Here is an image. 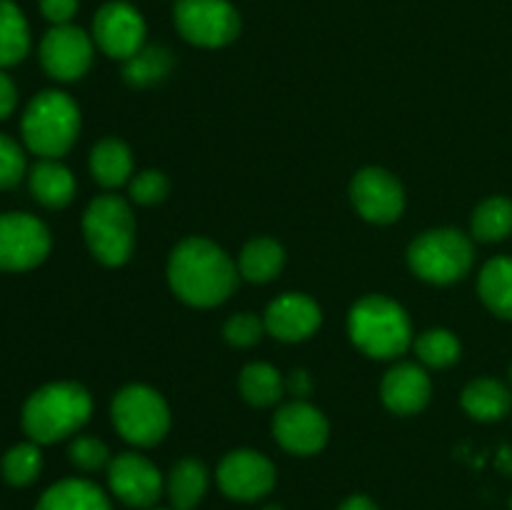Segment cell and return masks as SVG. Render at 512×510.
I'll list each match as a JSON object with an SVG mask.
<instances>
[{
  "label": "cell",
  "instance_id": "7402d4cb",
  "mask_svg": "<svg viewBox=\"0 0 512 510\" xmlns=\"http://www.w3.org/2000/svg\"><path fill=\"white\" fill-rule=\"evenodd\" d=\"M208 493V470L203 463L185 458L168 475V498L173 510H193Z\"/></svg>",
  "mask_w": 512,
  "mask_h": 510
},
{
  "label": "cell",
  "instance_id": "60d3db41",
  "mask_svg": "<svg viewBox=\"0 0 512 510\" xmlns=\"http://www.w3.org/2000/svg\"><path fill=\"white\" fill-rule=\"evenodd\" d=\"M510 510H512V498H510Z\"/></svg>",
  "mask_w": 512,
  "mask_h": 510
},
{
  "label": "cell",
  "instance_id": "8fae6325",
  "mask_svg": "<svg viewBox=\"0 0 512 510\" xmlns=\"http://www.w3.org/2000/svg\"><path fill=\"white\" fill-rule=\"evenodd\" d=\"M93 40L108 58L128 60L145 45V20L125 0H110L95 13Z\"/></svg>",
  "mask_w": 512,
  "mask_h": 510
},
{
  "label": "cell",
  "instance_id": "5b68a950",
  "mask_svg": "<svg viewBox=\"0 0 512 510\" xmlns=\"http://www.w3.org/2000/svg\"><path fill=\"white\" fill-rule=\"evenodd\" d=\"M83 235L103 265L128 263L135 248L133 210L118 195H98L83 215Z\"/></svg>",
  "mask_w": 512,
  "mask_h": 510
},
{
  "label": "cell",
  "instance_id": "ba28073f",
  "mask_svg": "<svg viewBox=\"0 0 512 510\" xmlns=\"http://www.w3.org/2000/svg\"><path fill=\"white\" fill-rule=\"evenodd\" d=\"M173 20L178 33L198 48H223L240 33V15L228 0H178Z\"/></svg>",
  "mask_w": 512,
  "mask_h": 510
},
{
  "label": "cell",
  "instance_id": "8992f818",
  "mask_svg": "<svg viewBox=\"0 0 512 510\" xmlns=\"http://www.w3.org/2000/svg\"><path fill=\"white\" fill-rule=\"evenodd\" d=\"M473 240L453 228L428 230L408 250V263L418 278L435 285H450L473 268Z\"/></svg>",
  "mask_w": 512,
  "mask_h": 510
},
{
  "label": "cell",
  "instance_id": "d4e9b609",
  "mask_svg": "<svg viewBox=\"0 0 512 510\" xmlns=\"http://www.w3.org/2000/svg\"><path fill=\"white\" fill-rule=\"evenodd\" d=\"M285 250L278 240L255 238L240 253V275L250 283H270L283 270Z\"/></svg>",
  "mask_w": 512,
  "mask_h": 510
},
{
  "label": "cell",
  "instance_id": "b9f144b4",
  "mask_svg": "<svg viewBox=\"0 0 512 510\" xmlns=\"http://www.w3.org/2000/svg\"><path fill=\"white\" fill-rule=\"evenodd\" d=\"M148 510H153V508H148Z\"/></svg>",
  "mask_w": 512,
  "mask_h": 510
},
{
  "label": "cell",
  "instance_id": "603a6c76",
  "mask_svg": "<svg viewBox=\"0 0 512 510\" xmlns=\"http://www.w3.org/2000/svg\"><path fill=\"white\" fill-rule=\"evenodd\" d=\"M478 293L490 313L512 320V258H493L480 270Z\"/></svg>",
  "mask_w": 512,
  "mask_h": 510
},
{
  "label": "cell",
  "instance_id": "d590c367",
  "mask_svg": "<svg viewBox=\"0 0 512 510\" xmlns=\"http://www.w3.org/2000/svg\"><path fill=\"white\" fill-rule=\"evenodd\" d=\"M18 105V88H15L13 78L0 68V120L10 118Z\"/></svg>",
  "mask_w": 512,
  "mask_h": 510
},
{
  "label": "cell",
  "instance_id": "52a82bcc",
  "mask_svg": "<svg viewBox=\"0 0 512 510\" xmlns=\"http://www.w3.org/2000/svg\"><path fill=\"white\" fill-rule=\"evenodd\" d=\"M113 425L128 443L150 448L170 430V410L163 395L148 385H128L110 405Z\"/></svg>",
  "mask_w": 512,
  "mask_h": 510
},
{
  "label": "cell",
  "instance_id": "d6986e66",
  "mask_svg": "<svg viewBox=\"0 0 512 510\" xmlns=\"http://www.w3.org/2000/svg\"><path fill=\"white\" fill-rule=\"evenodd\" d=\"M35 510H113L108 495L90 480L68 478L50 485Z\"/></svg>",
  "mask_w": 512,
  "mask_h": 510
},
{
  "label": "cell",
  "instance_id": "f1b7e54d",
  "mask_svg": "<svg viewBox=\"0 0 512 510\" xmlns=\"http://www.w3.org/2000/svg\"><path fill=\"white\" fill-rule=\"evenodd\" d=\"M3 470L5 483L15 485V488H25V485L35 483L43 470V453H40V445L28 440V443H18L3 455Z\"/></svg>",
  "mask_w": 512,
  "mask_h": 510
},
{
  "label": "cell",
  "instance_id": "5bb4252c",
  "mask_svg": "<svg viewBox=\"0 0 512 510\" xmlns=\"http://www.w3.org/2000/svg\"><path fill=\"white\" fill-rule=\"evenodd\" d=\"M218 485L233 500H258L275 485V465L258 450H233L218 468Z\"/></svg>",
  "mask_w": 512,
  "mask_h": 510
},
{
  "label": "cell",
  "instance_id": "7c38bea8",
  "mask_svg": "<svg viewBox=\"0 0 512 510\" xmlns=\"http://www.w3.org/2000/svg\"><path fill=\"white\" fill-rule=\"evenodd\" d=\"M350 200L355 210L370 223H393L405 210L403 185L383 168H365L350 183Z\"/></svg>",
  "mask_w": 512,
  "mask_h": 510
},
{
  "label": "cell",
  "instance_id": "44dd1931",
  "mask_svg": "<svg viewBox=\"0 0 512 510\" xmlns=\"http://www.w3.org/2000/svg\"><path fill=\"white\" fill-rule=\"evenodd\" d=\"M463 408L470 418L480 423H493V420L505 418L512 408V393L508 385L495 378L473 380L463 390Z\"/></svg>",
  "mask_w": 512,
  "mask_h": 510
},
{
  "label": "cell",
  "instance_id": "836d02e7",
  "mask_svg": "<svg viewBox=\"0 0 512 510\" xmlns=\"http://www.w3.org/2000/svg\"><path fill=\"white\" fill-rule=\"evenodd\" d=\"M25 175V153L13 138L0 133V190L15 188Z\"/></svg>",
  "mask_w": 512,
  "mask_h": 510
},
{
  "label": "cell",
  "instance_id": "cb8c5ba5",
  "mask_svg": "<svg viewBox=\"0 0 512 510\" xmlns=\"http://www.w3.org/2000/svg\"><path fill=\"white\" fill-rule=\"evenodd\" d=\"M30 50V28L13 0H0V68L18 65Z\"/></svg>",
  "mask_w": 512,
  "mask_h": 510
},
{
  "label": "cell",
  "instance_id": "3957f363",
  "mask_svg": "<svg viewBox=\"0 0 512 510\" xmlns=\"http://www.w3.org/2000/svg\"><path fill=\"white\" fill-rule=\"evenodd\" d=\"M348 333L365 355L380 360L398 358L413 343V325L408 313L403 305L385 295H365L353 305Z\"/></svg>",
  "mask_w": 512,
  "mask_h": 510
},
{
  "label": "cell",
  "instance_id": "e0dca14e",
  "mask_svg": "<svg viewBox=\"0 0 512 510\" xmlns=\"http://www.w3.org/2000/svg\"><path fill=\"white\" fill-rule=\"evenodd\" d=\"M430 390L433 385H430L425 368H420L418 363H398L383 378L380 393H383V403L393 413L413 415L428 405Z\"/></svg>",
  "mask_w": 512,
  "mask_h": 510
},
{
  "label": "cell",
  "instance_id": "ab89813d",
  "mask_svg": "<svg viewBox=\"0 0 512 510\" xmlns=\"http://www.w3.org/2000/svg\"><path fill=\"white\" fill-rule=\"evenodd\" d=\"M510 380H512V365H510Z\"/></svg>",
  "mask_w": 512,
  "mask_h": 510
},
{
  "label": "cell",
  "instance_id": "9c48e42d",
  "mask_svg": "<svg viewBox=\"0 0 512 510\" xmlns=\"http://www.w3.org/2000/svg\"><path fill=\"white\" fill-rule=\"evenodd\" d=\"M50 230L30 213H0V270L23 273L50 255Z\"/></svg>",
  "mask_w": 512,
  "mask_h": 510
},
{
  "label": "cell",
  "instance_id": "f35d334b",
  "mask_svg": "<svg viewBox=\"0 0 512 510\" xmlns=\"http://www.w3.org/2000/svg\"><path fill=\"white\" fill-rule=\"evenodd\" d=\"M263 510H283V508H280V505H268V508H263Z\"/></svg>",
  "mask_w": 512,
  "mask_h": 510
},
{
  "label": "cell",
  "instance_id": "484cf974",
  "mask_svg": "<svg viewBox=\"0 0 512 510\" xmlns=\"http://www.w3.org/2000/svg\"><path fill=\"white\" fill-rule=\"evenodd\" d=\"M170 70H173V55H170L168 48L143 45L133 58L125 60L123 78L133 88H150V85L168 78Z\"/></svg>",
  "mask_w": 512,
  "mask_h": 510
},
{
  "label": "cell",
  "instance_id": "e575fe53",
  "mask_svg": "<svg viewBox=\"0 0 512 510\" xmlns=\"http://www.w3.org/2000/svg\"><path fill=\"white\" fill-rule=\"evenodd\" d=\"M40 13L53 25H68L78 13V0H40Z\"/></svg>",
  "mask_w": 512,
  "mask_h": 510
},
{
  "label": "cell",
  "instance_id": "4316f807",
  "mask_svg": "<svg viewBox=\"0 0 512 510\" xmlns=\"http://www.w3.org/2000/svg\"><path fill=\"white\" fill-rule=\"evenodd\" d=\"M285 383L278 370L268 363H250L240 373V393L255 408L275 405L283 395Z\"/></svg>",
  "mask_w": 512,
  "mask_h": 510
},
{
  "label": "cell",
  "instance_id": "30bf717a",
  "mask_svg": "<svg viewBox=\"0 0 512 510\" xmlns=\"http://www.w3.org/2000/svg\"><path fill=\"white\" fill-rule=\"evenodd\" d=\"M93 35L78 25H53L40 40V63L50 78L73 83L93 65Z\"/></svg>",
  "mask_w": 512,
  "mask_h": 510
},
{
  "label": "cell",
  "instance_id": "4dcf8cb0",
  "mask_svg": "<svg viewBox=\"0 0 512 510\" xmlns=\"http://www.w3.org/2000/svg\"><path fill=\"white\" fill-rule=\"evenodd\" d=\"M68 455L70 460H73L75 468L85 470V473H95V470L105 468V465H110V460H113L110 458L108 445L98 438H88V435L75 438L73 443H70Z\"/></svg>",
  "mask_w": 512,
  "mask_h": 510
},
{
  "label": "cell",
  "instance_id": "ffe728a7",
  "mask_svg": "<svg viewBox=\"0 0 512 510\" xmlns=\"http://www.w3.org/2000/svg\"><path fill=\"white\" fill-rule=\"evenodd\" d=\"M90 173L103 188H120L133 178V153L118 138H105L90 153Z\"/></svg>",
  "mask_w": 512,
  "mask_h": 510
},
{
  "label": "cell",
  "instance_id": "ac0fdd59",
  "mask_svg": "<svg viewBox=\"0 0 512 510\" xmlns=\"http://www.w3.org/2000/svg\"><path fill=\"white\" fill-rule=\"evenodd\" d=\"M28 185L33 198L45 208H65L75 198V178L60 160L40 158L30 168Z\"/></svg>",
  "mask_w": 512,
  "mask_h": 510
},
{
  "label": "cell",
  "instance_id": "6da1fadb",
  "mask_svg": "<svg viewBox=\"0 0 512 510\" xmlns=\"http://www.w3.org/2000/svg\"><path fill=\"white\" fill-rule=\"evenodd\" d=\"M173 293L195 308H215L233 295L238 268L223 248L205 238H188L175 245L168 263Z\"/></svg>",
  "mask_w": 512,
  "mask_h": 510
},
{
  "label": "cell",
  "instance_id": "4fadbf2b",
  "mask_svg": "<svg viewBox=\"0 0 512 510\" xmlns=\"http://www.w3.org/2000/svg\"><path fill=\"white\" fill-rule=\"evenodd\" d=\"M108 483L115 498L138 510L153 508L163 493L160 470L138 453H123L110 460Z\"/></svg>",
  "mask_w": 512,
  "mask_h": 510
},
{
  "label": "cell",
  "instance_id": "74e56055",
  "mask_svg": "<svg viewBox=\"0 0 512 510\" xmlns=\"http://www.w3.org/2000/svg\"><path fill=\"white\" fill-rule=\"evenodd\" d=\"M338 510H380V508L368 498V495H350Z\"/></svg>",
  "mask_w": 512,
  "mask_h": 510
},
{
  "label": "cell",
  "instance_id": "7a4b0ae2",
  "mask_svg": "<svg viewBox=\"0 0 512 510\" xmlns=\"http://www.w3.org/2000/svg\"><path fill=\"white\" fill-rule=\"evenodd\" d=\"M93 413L90 393L78 383H48L23 405V430L33 443L50 445L78 433Z\"/></svg>",
  "mask_w": 512,
  "mask_h": 510
},
{
  "label": "cell",
  "instance_id": "277c9868",
  "mask_svg": "<svg viewBox=\"0 0 512 510\" xmlns=\"http://www.w3.org/2000/svg\"><path fill=\"white\" fill-rule=\"evenodd\" d=\"M23 143L38 158L58 160L68 153L80 133V110L63 90H43L25 108L20 120Z\"/></svg>",
  "mask_w": 512,
  "mask_h": 510
},
{
  "label": "cell",
  "instance_id": "9a60e30c",
  "mask_svg": "<svg viewBox=\"0 0 512 510\" xmlns=\"http://www.w3.org/2000/svg\"><path fill=\"white\" fill-rule=\"evenodd\" d=\"M273 435L288 453L313 455L325 448L330 425L318 408L305 400L285 405L273 418Z\"/></svg>",
  "mask_w": 512,
  "mask_h": 510
},
{
  "label": "cell",
  "instance_id": "83f0119b",
  "mask_svg": "<svg viewBox=\"0 0 512 510\" xmlns=\"http://www.w3.org/2000/svg\"><path fill=\"white\" fill-rule=\"evenodd\" d=\"M473 238L480 243H498L512 233V200L495 195L480 203L473 213Z\"/></svg>",
  "mask_w": 512,
  "mask_h": 510
},
{
  "label": "cell",
  "instance_id": "d6a6232c",
  "mask_svg": "<svg viewBox=\"0 0 512 510\" xmlns=\"http://www.w3.org/2000/svg\"><path fill=\"white\" fill-rule=\"evenodd\" d=\"M265 333V323L253 313H240L225 323V340H228L233 348H253Z\"/></svg>",
  "mask_w": 512,
  "mask_h": 510
},
{
  "label": "cell",
  "instance_id": "f546056e",
  "mask_svg": "<svg viewBox=\"0 0 512 510\" xmlns=\"http://www.w3.org/2000/svg\"><path fill=\"white\" fill-rule=\"evenodd\" d=\"M415 353H418L420 363L428 368H450L460 358V340L450 330H425L415 340Z\"/></svg>",
  "mask_w": 512,
  "mask_h": 510
},
{
  "label": "cell",
  "instance_id": "1f68e13d",
  "mask_svg": "<svg viewBox=\"0 0 512 510\" xmlns=\"http://www.w3.org/2000/svg\"><path fill=\"white\" fill-rule=\"evenodd\" d=\"M170 183L160 170H143L130 178V198L140 205H158L168 198Z\"/></svg>",
  "mask_w": 512,
  "mask_h": 510
},
{
  "label": "cell",
  "instance_id": "2e32d148",
  "mask_svg": "<svg viewBox=\"0 0 512 510\" xmlns=\"http://www.w3.org/2000/svg\"><path fill=\"white\" fill-rule=\"evenodd\" d=\"M265 330L283 343H298L310 338L323 323L318 303L303 293H285L265 310Z\"/></svg>",
  "mask_w": 512,
  "mask_h": 510
},
{
  "label": "cell",
  "instance_id": "8d00e7d4",
  "mask_svg": "<svg viewBox=\"0 0 512 510\" xmlns=\"http://www.w3.org/2000/svg\"><path fill=\"white\" fill-rule=\"evenodd\" d=\"M285 388H288L295 398L303 400L305 395L313 390V380H310V375L305 373V370H293V373L288 375V380H285Z\"/></svg>",
  "mask_w": 512,
  "mask_h": 510
}]
</instances>
